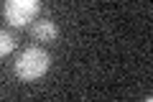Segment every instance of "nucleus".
Segmentation results:
<instances>
[{
  "mask_svg": "<svg viewBox=\"0 0 153 102\" xmlns=\"http://www.w3.org/2000/svg\"><path fill=\"white\" fill-rule=\"evenodd\" d=\"M38 8H41V0H5L3 18L13 28H21V26H28L31 21H36Z\"/></svg>",
  "mask_w": 153,
  "mask_h": 102,
  "instance_id": "f03ea898",
  "label": "nucleus"
},
{
  "mask_svg": "<svg viewBox=\"0 0 153 102\" xmlns=\"http://www.w3.org/2000/svg\"><path fill=\"white\" fill-rule=\"evenodd\" d=\"M13 48H16V38L8 31H0V56H8Z\"/></svg>",
  "mask_w": 153,
  "mask_h": 102,
  "instance_id": "20e7f679",
  "label": "nucleus"
},
{
  "mask_svg": "<svg viewBox=\"0 0 153 102\" xmlns=\"http://www.w3.org/2000/svg\"><path fill=\"white\" fill-rule=\"evenodd\" d=\"M49 66H51V56L46 54L44 48L41 46H28V48L21 51V56L16 61V74L23 82H36L49 71Z\"/></svg>",
  "mask_w": 153,
  "mask_h": 102,
  "instance_id": "f257e3e1",
  "label": "nucleus"
},
{
  "mask_svg": "<svg viewBox=\"0 0 153 102\" xmlns=\"http://www.w3.org/2000/svg\"><path fill=\"white\" fill-rule=\"evenodd\" d=\"M31 33H33L36 41H54L56 33H59V28H56L54 21H36L33 28H31Z\"/></svg>",
  "mask_w": 153,
  "mask_h": 102,
  "instance_id": "7ed1b4c3",
  "label": "nucleus"
}]
</instances>
